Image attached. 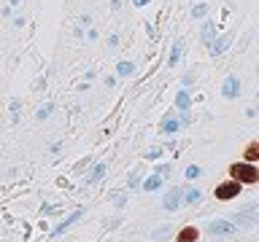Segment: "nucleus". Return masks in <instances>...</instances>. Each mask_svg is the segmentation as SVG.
<instances>
[{"label":"nucleus","mask_w":259,"mask_h":242,"mask_svg":"<svg viewBox=\"0 0 259 242\" xmlns=\"http://www.w3.org/2000/svg\"><path fill=\"white\" fill-rule=\"evenodd\" d=\"M176 108L189 110V108H192V97L186 94V92H178V94H176Z\"/></svg>","instance_id":"nucleus-10"},{"label":"nucleus","mask_w":259,"mask_h":242,"mask_svg":"<svg viewBox=\"0 0 259 242\" xmlns=\"http://www.w3.org/2000/svg\"><path fill=\"white\" fill-rule=\"evenodd\" d=\"M210 231H213V234H224V237H227V234L238 231V226H235L232 221H213V223H210Z\"/></svg>","instance_id":"nucleus-4"},{"label":"nucleus","mask_w":259,"mask_h":242,"mask_svg":"<svg viewBox=\"0 0 259 242\" xmlns=\"http://www.w3.org/2000/svg\"><path fill=\"white\" fill-rule=\"evenodd\" d=\"M200 234H197V229H192V226H186V229H181L178 231V242H194Z\"/></svg>","instance_id":"nucleus-9"},{"label":"nucleus","mask_w":259,"mask_h":242,"mask_svg":"<svg viewBox=\"0 0 259 242\" xmlns=\"http://www.w3.org/2000/svg\"><path fill=\"white\" fill-rule=\"evenodd\" d=\"M159 186H162V175H151V177H146V180H143L146 191H157Z\"/></svg>","instance_id":"nucleus-11"},{"label":"nucleus","mask_w":259,"mask_h":242,"mask_svg":"<svg viewBox=\"0 0 259 242\" xmlns=\"http://www.w3.org/2000/svg\"><path fill=\"white\" fill-rule=\"evenodd\" d=\"M202 40H205V43H210V40H213V24H205V30H202Z\"/></svg>","instance_id":"nucleus-18"},{"label":"nucleus","mask_w":259,"mask_h":242,"mask_svg":"<svg viewBox=\"0 0 259 242\" xmlns=\"http://www.w3.org/2000/svg\"><path fill=\"white\" fill-rule=\"evenodd\" d=\"M162 205H165V210H178V205H181V189H170L167 191V197H165V202H162Z\"/></svg>","instance_id":"nucleus-5"},{"label":"nucleus","mask_w":259,"mask_h":242,"mask_svg":"<svg viewBox=\"0 0 259 242\" xmlns=\"http://www.w3.org/2000/svg\"><path fill=\"white\" fill-rule=\"evenodd\" d=\"M133 3H135V6H146L149 0H133Z\"/></svg>","instance_id":"nucleus-24"},{"label":"nucleus","mask_w":259,"mask_h":242,"mask_svg":"<svg viewBox=\"0 0 259 242\" xmlns=\"http://www.w3.org/2000/svg\"><path fill=\"white\" fill-rule=\"evenodd\" d=\"M157 175H162V177H165V175H170V167H165V164H162V167L157 169Z\"/></svg>","instance_id":"nucleus-22"},{"label":"nucleus","mask_w":259,"mask_h":242,"mask_svg":"<svg viewBox=\"0 0 259 242\" xmlns=\"http://www.w3.org/2000/svg\"><path fill=\"white\" fill-rule=\"evenodd\" d=\"M103 172H105V164H97V167L92 169V175L87 177V186H92L95 180H100V177H103Z\"/></svg>","instance_id":"nucleus-13"},{"label":"nucleus","mask_w":259,"mask_h":242,"mask_svg":"<svg viewBox=\"0 0 259 242\" xmlns=\"http://www.w3.org/2000/svg\"><path fill=\"white\" fill-rule=\"evenodd\" d=\"M49 113H52V105H44V108H40V110H38V118H46V116H49Z\"/></svg>","instance_id":"nucleus-19"},{"label":"nucleus","mask_w":259,"mask_h":242,"mask_svg":"<svg viewBox=\"0 0 259 242\" xmlns=\"http://www.w3.org/2000/svg\"><path fill=\"white\" fill-rule=\"evenodd\" d=\"M119 76H133V73H135V65L133 62H119Z\"/></svg>","instance_id":"nucleus-15"},{"label":"nucleus","mask_w":259,"mask_h":242,"mask_svg":"<svg viewBox=\"0 0 259 242\" xmlns=\"http://www.w3.org/2000/svg\"><path fill=\"white\" fill-rule=\"evenodd\" d=\"M11 113H14V118H16V113H19V102H16V100L11 102Z\"/></svg>","instance_id":"nucleus-23"},{"label":"nucleus","mask_w":259,"mask_h":242,"mask_svg":"<svg viewBox=\"0 0 259 242\" xmlns=\"http://www.w3.org/2000/svg\"><path fill=\"white\" fill-rule=\"evenodd\" d=\"M246 159H248V164H254V161L259 159V143H248V148H246Z\"/></svg>","instance_id":"nucleus-12"},{"label":"nucleus","mask_w":259,"mask_h":242,"mask_svg":"<svg viewBox=\"0 0 259 242\" xmlns=\"http://www.w3.org/2000/svg\"><path fill=\"white\" fill-rule=\"evenodd\" d=\"M159 148H151V151H146V159H159Z\"/></svg>","instance_id":"nucleus-21"},{"label":"nucleus","mask_w":259,"mask_h":242,"mask_svg":"<svg viewBox=\"0 0 259 242\" xmlns=\"http://www.w3.org/2000/svg\"><path fill=\"white\" fill-rule=\"evenodd\" d=\"M186 177H189V180H194V177H200L202 175V169L197 167V164H189V167H186V172H184Z\"/></svg>","instance_id":"nucleus-16"},{"label":"nucleus","mask_w":259,"mask_h":242,"mask_svg":"<svg viewBox=\"0 0 259 242\" xmlns=\"http://www.w3.org/2000/svg\"><path fill=\"white\" fill-rule=\"evenodd\" d=\"M240 194V183L238 180H230V183H222V186H216V199H232V197H238Z\"/></svg>","instance_id":"nucleus-2"},{"label":"nucleus","mask_w":259,"mask_h":242,"mask_svg":"<svg viewBox=\"0 0 259 242\" xmlns=\"http://www.w3.org/2000/svg\"><path fill=\"white\" fill-rule=\"evenodd\" d=\"M230 175H232V180H238V183H256L259 180V169L254 164H232Z\"/></svg>","instance_id":"nucleus-1"},{"label":"nucleus","mask_w":259,"mask_h":242,"mask_svg":"<svg viewBox=\"0 0 259 242\" xmlns=\"http://www.w3.org/2000/svg\"><path fill=\"white\" fill-rule=\"evenodd\" d=\"M208 48H210V54H224L227 48H230V35H224V38H219V40H210Z\"/></svg>","instance_id":"nucleus-7"},{"label":"nucleus","mask_w":259,"mask_h":242,"mask_svg":"<svg viewBox=\"0 0 259 242\" xmlns=\"http://www.w3.org/2000/svg\"><path fill=\"white\" fill-rule=\"evenodd\" d=\"M184 194H186L184 199L189 202V205H194V202H200V191H197V189H189V191H184Z\"/></svg>","instance_id":"nucleus-17"},{"label":"nucleus","mask_w":259,"mask_h":242,"mask_svg":"<svg viewBox=\"0 0 259 242\" xmlns=\"http://www.w3.org/2000/svg\"><path fill=\"white\" fill-rule=\"evenodd\" d=\"M178 59H181V43H173V48H170V56H167V62H170V65H178Z\"/></svg>","instance_id":"nucleus-14"},{"label":"nucleus","mask_w":259,"mask_h":242,"mask_svg":"<svg viewBox=\"0 0 259 242\" xmlns=\"http://www.w3.org/2000/svg\"><path fill=\"white\" fill-rule=\"evenodd\" d=\"M178 127H181V121H178V118H173V116H165V118H162V124H159V132L173 135Z\"/></svg>","instance_id":"nucleus-8"},{"label":"nucleus","mask_w":259,"mask_h":242,"mask_svg":"<svg viewBox=\"0 0 259 242\" xmlns=\"http://www.w3.org/2000/svg\"><path fill=\"white\" fill-rule=\"evenodd\" d=\"M81 215H84V213H81V210H76V213H73L70 218H65V221H62L60 226H54V231H52V234H54V237H60V234H65V231H68V229H70V226H73V223H76V221H78V218H81Z\"/></svg>","instance_id":"nucleus-6"},{"label":"nucleus","mask_w":259,"mask_h":242,"mask_svg":"<svg viewBox=\"0 0 259 242\" xmlns=\"http://www.w3.org/2000/svg\"><path fill=\"white\" fill-rule=\"evenodd\" d=\"M222 94L227 97V100H235V97L240 94V81L235 78V76H230L224 81V86H222Z\"/></svg>","instance_id":"nucleus-3"},{"label":"nucleus","mask_w":259,"mask_h":242,"mask_svg":"<svg viewBox=\"0 0 259 242\" xmlns=\"http://www.w3.org/2000/svg\"><path fill=\"white\" fill-rule=\"evenodd\" d=\"M205 11H208L205 6H197V8H194V11H192V16H197V19H200V16H205Z\"/></svg>","instance_id":"nucleus-20"}]
</instances>
